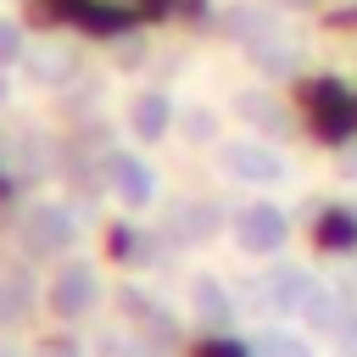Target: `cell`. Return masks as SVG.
Here are the masks:
<instances>
[{"label":"cell","mask_w":357,"mask_h":357,"mask_svg":"<svg viewBox=\"0 0 357 357\" xmlns=\"http://www.w3.org/2000/svg\"><path fill=\"white\" fill-rule=\"evenodd\" d=\"M112 184L123 201H151V190H156V178L139 156H112Z\"/></svg>","instance_id":"4"},{"label":"cell","mask_w":357,"mask_h":357,"mask_svg":"<svg viewBox=\"0 0 357 357\" xmlns=\"http://www.w3.org/2000/svg\"><path fill=\"white\" fill-rule=\"evenodd\" d=\"M234 106H240V117H251L257 128H273V134L284 128V112H279V100H273V95H257V89H245Z\"/></svg>","instance_id":"6"},{"label":"cell","mask_w":357,"mask_h":357,"mask_svg":"<svg viewBox=\"0 0 357 357\" xmlns=\"http://www.w3.org/2000/svg\"><path fill=\"white\" fill-rule=\"evenodd\" d=\"M167 117H173V100L156 95V89H145V95L128 100V128H134L139 139H156V134L167 128Z\"/></svg>","instance_id":"3"},{"label":"cell","mask_w":357,"mask_h":357,"mask_svg":"<svg viewBox=\"0 0 357 357\" xmlns=\"http://www.w3.org/2000/svg\"><path fill=\"white\" fill-rule=\"evenodd\" d=\"M28 73H33V84L56 89L78 73V56H73V45H45V50H28Z\"/></svg>","instance_id":"2"},{"label":"cell","mask_w":357,"mask_h":357,"mask_svg":"<svg viewBox=\"0 0 357 357\" xmlns=\"http://www.w3.org/2000/svg\"><path fill=\"white\" fill-rule=\"evenodd\" d=\"M11 61H28V39L11 17H0V67H11Z\"/></svg>","instance_id":"9"},{"label":"cell","mask_w":357,"mask_h":357,"mask_svg":"<svg viewBox=\"0 0 357 357\" xmlns=\"http://www.w3.org/2000/svg\"><path fill=\"white\" fill-rule=\"evenodd\" d=\"M0 100H6V73H0Z\"/></svg>","instance_id":"11"},{"label":"cell","mask_w":357,"mask_h":357,"mask_svg":"<svg viewBox=\"0 0 357 357\" xmlns=\"http://www.w3.org/2000/svg\"><path fill=\"white\" fill-rule=\"evenodd\" d=\"M223 162H229V173H240L251 184H268V178L284 173V156L273 145H262V139H229L223 145Z\"/></svg>","instance_id":"1"},{"label":"cell","mask_w":357,"mask_h":357,"mask_svg":"<svg viewBox=\"0 0 357 357\" xmlns=\"http://www.w3.org/2000/svg\"><path fill=\"white\" fill-rule=\"evenodd\" d=\"M229 33H240V39H262V33H273V22H268L262 6H240V11L229 17Z\"/></svg>","instance_id":"8"},{"label":"cell","mask_w":357,"mask_h":357,"mask_svg":"<svg viewBox=\"0 0 357 357\" xmlns=\"http://www.w3.org/2000/svg\"><path fill=\"white\" fill-rule=\"evenodd\" d=\"M284 6H312V0H284Z\"/></svg>","instance_id":"10"},{"label":"cell","mask_w":357,"mask_h":357,"mask_svg":"<svg viewBox=\"0 0 357 357\" xmlns=\"http://www.w3.org/2000/svg\"><path fill=\"white\" fill-rule=\"evenodd\" d=\"M251 61H257L268 78H284V73H296V45H290V39L262 33V39H251Z\"/></svg>","instance_id":"5"},{"label":"cell","mask_w":357,"mask_h":357,"mask_svg":"<svg viewBox=\"0 0 357 357\" xmlns=\"http://www.w3.org/2000/svg\"><path fill=\"white\" fill-rule=\"evenodd\" d=\"M279 234H284V218L273 206H251L245 212V245H279Z\"/></svg>","instance_id":"7"}]
</instances>
